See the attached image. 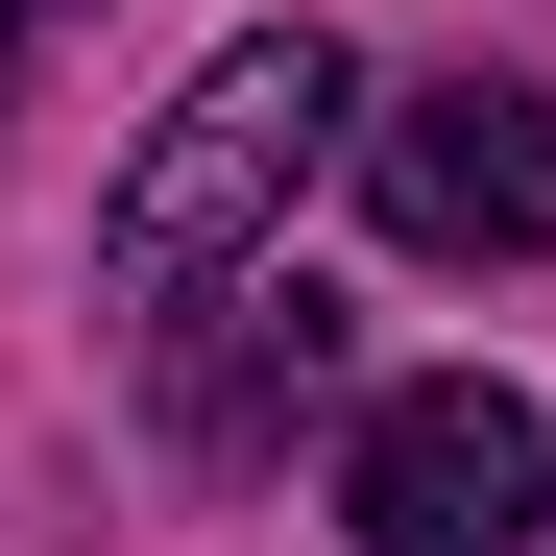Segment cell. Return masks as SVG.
Segmentation results:
<instances>
[{
    "instance_id": "cell-2",
    "label": "cell",
    "mask_w": 556,
    "mask_h": 556,
    "mask_svg": "<svg viewBox=\"0 0 556 556\" xmlns=\"http://www.w3.org/2000/svg\"><path fill=\"white\" fill-rule=\"evenodd\" d=\"M339 532L363 556H556V412L508 363H412L339 459Z\"/></svg>"
},
{
    "instance_id": "cell-1",
    "label": "cell",
    "mask_w": 556,
    "mask_h": 556,
    "mask_svg": "<svg viewBox=\"0 0 556 556\" xmlns=\"http://www.w3.org/2000/svg\"><path fill=\"white\" fill-rule=\"evenodd\" d=\"M363 122V73H339V25H242L194 98L146 122V169L98 194V315L122 339H169L194 291H242L266 242H291V194H315V146Z\"/></svg>"
},
{
    "instance_id": "cell-4",
    "label": "cell",
    "mask_w": 556,
    "mask_h": 556,
    "mask_svg": "<svg viewBox=\"0 0 556 556\" xmlns=\"http://www.w3.org/2000/svg\"><path fill=\"white\" fill-rule=\"evenodd\" d=\"M169 339H194V315H169ZM315 388H339V291H291V266H242V291H218V339L169 363V435H194V459H242L266 412H315Z\"/></svg>"
},
{
    "instance_id": "cell-5",
    "label": "cell",
    "mask_w": 556,
    "mask_h": 556,
    "mask_svg": "<svg viewBox=\"0 0 556 556\" xmlns=\"http://www.w3.org/2000/svg\"><path fill=\"white\" fill-rule=\"evenodd\" d=\"M49 25H98V0H0V98H25V73H49Z\"/></svg>"
},
{
    "instance_id": "cell-3",
    "label": "cell",
    "mask_w": 556,
    "mask_h": 556,
    "mask_svg": "<svg viewBox=\"0 0 556 556\" xmlns=\"http://www.w3.org/2000/svg\"><path fill=\"white\" fill-rule=\"evenodd\" d=\"M339 146H363V218L412 266H556V98L532 73H412Z\"/></svg>"
}]
</instances>
